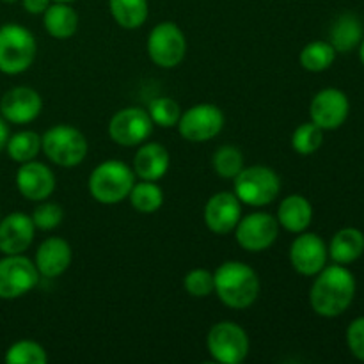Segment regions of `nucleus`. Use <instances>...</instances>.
<instances>
[{
	"label": "nucleus",
	"instance_id": "nucleus-1",
	"mask_svg": "<svg viewBox=\"0 0 364 364\" xmlns=\"http://www.w3.org/2000/svg\"><path fill=\"white\" fill-rule=\"evenodd\" d=\"M309 291V302L315 313L326 318H334L350 308L355 297V277L345 265L323 267Z\"/></svg>",
	"mask_w": 364,
	"mask_h": 364
},
{
	"label": "nucleus",
	"instance_id": "nucleus-2",
	"mask_svg": "<svg viewBox=\"0 0 364 364\" xmlns=\"http://www.w3.org/2000/svg\"><path fill=\"white\" fill-rule=\"evenodd\" d=\"M215 294L231 309H247L259 295V277L252 267L242 262H226L213 272Z\"/></svg>",
	"mask_w": 364,
	"mask_h": 364
},
{
	"label": "nucleus",
	"instance_id": "nucleus-3",
	"mask_svg": "<svg viewBox=\"0 0 364 364\" xmlns=\"http://www.w3.org/2000/svg\"><path fill=\"white\" fill-rule=\"evenodd\" d=\"M135 183V173L121 160H105L92 169L87 188L92 199L102 205L124 201Z\"/></svg>",
	"mask_w": 364,
	"mask_h": 364
},
{
	"label": "nucleus",
	"instance_id": "nucleus-4",
	"mask_svg": "<svg viewBox=\"0 0 364 364\" xmlns=\"http://www.w3.org/2000/svg\"><path fill=\"white\" fill-rule=\"evenodd\" d=\"M38 53L34 34L23 25L7 23L0 27V71L20 75L32 66Z\"/></svg>",
	"mask_w": 364,
	"mask_h": 364
},
{
	"label": "nucleus",
	"instance_id": "nucleus-5",
	"mask_svg": "<svg viewBox=\"0 0 364 364\" xmlns=\"http://www.w3.org/2000/svg\"><path fill=\"white\" fill-rule=\"evenodd\" d=\"M87 139L78 128L55 124L41 135V151L60 167H77L87 156Z\"/></svg>",
	"mask_w": 364,
	"mask_h": 364
},
{
	"label": "nucleus",
	"instance_id": "nucleus-6",
	"mask_svg": "<svg viewBox=\"0 0 364 364\" xmlns=\"http://www.w3.org/2000/svg\"><path fill=\"white\" fill-rule=\"evenodd\" d=\"M233 188L242 205L259 208L270 205L279 196L281 180L276 171L267 166L244 167L233 178Z\"/></svg>",
	"mask_w": 364,
	"mask_h": 364
},
{
	"label": "nucleus",
	"instance_id": "nucleus-7",
	"mask_svg": "<svg viewBox=\"0 0 364 364\" xmlns=\"http://www.w3.org/2000/svg\"><path fill=\"white\" fill-rule=\"evenodd\" d=\"M146 50L159 68H176L187 53V39L174 21H160L151 28Z\"/></svg>",
	"mask_w": 364,
	"mask_h": 364
},
{
	"label": "nucleus",
	"instance_id": "nucleus-8",
	"mask_svg": "<svg viewBox=\"0 0 364 364\" xmlns=\"http://www.w3.org/2000/svg\"><path fill=\"white\" fill-rule=\"evenodd\" d=\"M249 336L238 323L219 322L206 336V348L213 361L220 364H240L249 355Z\"/></svg>",
	"mask_w": 364,
	"mask_h": 364
},
{
	"label": "nucleus",
	"instance_id": "nucleus-9",
	"mask_svg": "<svg viewBox=\"0 0 364 364\" xmlns=\"http://www.w3.org/2000/svg\"><path fill=\"white\" fill-rule=\"evenodd\" d=\"M39 272L34 262L23 255H4L0 259V299L13 301L34 290Z\"/></svg>",
	"mask_w": 364,
	"mask_h": 364
},
{
	"label": "nucleus",
	"instance_id": "nucleus-10",
	"mask_svg": "<svg viewBox=\"0 0 364 364\" xmlns=\"http://www.w3.org/2000/svg\"><path fill=\"white\" fill-rule=\"evenodd\" d=\"M224 114L213 103H198L181 114L178 121L180 135L188 142H206L215 139L224 128Z\"/></svg>",
	"mask_w": 364,
	"mask_h": 364
},
{
	"label": "nucleus",
	"instance_id": "nucleus-11",
	"mask_svg": "<svg viewBox=\"0 0 364 364\" xmlns=\"http://www.w3.org/2000/svg\"><path fill=\"white\" fill-rule=\"evenodd\" d=\"M279 235V223L267 212H252L242 217L235 228V238L244 251L262 252L269 249Z\"/></svg>",
	"mask_w": 364,
	"mask_h": 364
},
{
	"label": "nucleus",
	"instance_id": "nucleus-12",
	"mask_svg": "<svg viewBox=\"0 0 364 364\" xmlns=\"http://www.w3.org/2000/svg\"><path fill=\"white\" fill-rule=\"evenodd\" d=\"M153 121L148 110L139 107H128L112 116L109 123V135L116 144L124 148L144 144L153 132Z\"/></svg>",
	"mask_w": 364,
	"mask_h": 364
},
{
	"label": "nucleus",
	"instance_id": "nucleus-13",
	"mask_svg": "<svg viewBox=\"0 0 364 364\" xmlns=\"http://www.w3.org/2000/svg\"><path fill=\"white\" fill-rule=\"evenodd\" d=\"M350 102L347 95L336 87H327L316 92L309 105L311 121L322 130H336L347 121Z\"/></svg>",
	"mask_w": 364,
	"mask_h": 364
},
{
	"label": "nucleus",
	"instance_id": "nucleus-14",
	"mask_svg": "<svg viewBox=\"0 0 364 364\" xmlns=\"http://www.w3.org/2000/svg\"><path fill=\"white\" fill-rule=\"evenodd\" d=\"M329 251L316 233H299L290 245V263L301 276L313 277L327 265Z\"/></svg>",
	"mask_w": 364,
	"mask_h": 364
},
{
	"label": "nucleus",
	"instance_id": "nucleus-15",
	"mask_svg": "<svg viewBox=\"0 0 364 364\" xmlns=\"http://www.w3.org/2000/svg\"><path fill=\"white\" fill-rule=\"evenodd\" d=\"M43 110V100L36 89L18 85L9 89L0 100V112L7 123L27 124L38 119Z\"/></svg>",
	"mask_w": 364,
	"mask_h": 364
},
{
	"label": "nucleus",
	"instance_id": "nucleus-16",
	"mask_svg": "<svg viewBox=\"0 0 364 364\" xmlns=\"http://www.w3.org/2000/svg\"><path fill=\"white\" fill-rule=\"evenodd\" d=\"M205 224L212 233L228 235L235 231L238 220L242 219V203L235 192H217L206 201Z\"/></svg>",
	"mask_w": 364,
	"mask_h": 364
},
{
	"label": "nucleus",
	"instance_id": "nucleus-17",
	"mask_svg": "<svg viewBox=\"0 0 364 364\" xmlns=\"http://www.w3.org/2000/svg\"><path fill=\"white\" fill-rule=\"evenodd\" d=\"M16 187L28 201H45L55 191V174L45 164L31 160L18 169Z\"/></svg>",
	"mask_w": 364,
	"mask_h": 364
},
{
	"label": "nucleus",
	"instance_id": "nucleus-18",
	"mask_svg": "<svg viewBox=\"0 0 364 364\" xmlns=\"http://www.w3.org/2000/svg\"><path fill=\"white\" fill-rule=\"evenodd\" d=\"M36 226L27 213L14 212L0 220V252L23 255L34 240Z\"/></svg>",
	"mask_w": 364,
	"mask_h": 364
},
{
	"label": "nucleus",
	"instance_id": "nucleus-19",
	"mask_svg": "<svg viewBox=\"0 0 364 364\" xmlns=\"http://www.w3.org/2000/svg\"><path fill=\"white\" fill-rule=\"evenodd\" d=\"M71 259H73L71 245L64 238L50 237L39 244L34 265L39 276L46 277V279H55L70 269Z\"/></svg>",
	"mask_w": 364,
	"mask_h": 364
},
{
	"label": "nucleus",
	"instance_id": "nucleus-20",
	"mask_svg": "<svg viewBox=\"0 0 364 364\" xmlns=\"http://www.w3.org/2000/svg\"><path fill=\"white\" fill-rule=\"evenodd\" d=\"M169 166L171 156L166 146H162L160 142H146L135 153L132 169H134L135 176H139L141 180L156 181L166 176Z\"/></svg>",
	"mask_w": 364,
	"mask_h": 364
},
{
	"label": "nucleus",
	"instance_id": "nucleus-21",
	"mask_svg": "<svg viewBox=\"0 0 364 364\" xmlns=\"http://www.w3.org/2000/svg\"><path fill=\"white\" fill-rule=\"evenodd\" d=\"M279 228H284L290 233H302L309 228L313 220V206L304 196L291 194L281 201L276 215Z\"/></svg>",
	"mask_w": 364,
	"mask_h": 364
},
{
	"label": "nucleus",
	"instance_id": "nucleus-22",
	"mask_svg": "<svg viewBox=\"0 0 364 364\" xmlns=\"http://www.w3.org/2000/svg\"><path fill=\"white\" fill-rule=\"evenodd\" d=\"M331 259L340 265H348L359 259L364 252V235L355 228H343L338 231L327 247Z\"/></svg>",
	"mask_w": 364,
	"mask_h": 364
},
{
	"label": "nucleus",
	"instance_id": "nucleus-23",
	"mask_svg": "<svg viewBox=\"0 0 364 364\" xmlns=\"http://www.w3.org/2000/svg\"><path fill=\"white\" fill-rule=\"evenodd\" d=\"M46 32L55 39H70L78 28V14L70 4L52 2L43 13Z\"/></svg>",
	"mask_w": 364,
	"mask_h": 364
},
{
	"label": "nucleus",
	"instance_id": "nucleus-24",
	"mask_svg": "<svg viewBox=\"0 0 364 364\" xmlns=\"http://www.w3.org/2000/svg\"><path fill=\"white\" fill-rule=\"evenodd\" d=\"M329 43L333 45V48L336 52L347 53L352 52L355 46H359V43L363 41V25L355 14L345 13L334 20V23L331 25L329 32Z\"/></svg>",
	"mask_w": 364,
	"mask_h": 364
},
{
	"label": "nucleus",
	"instance_id": "nucleus-25",
	"mask_svg": "<svg viewBox=\"0 0 364 364\" xmlns=\"http://www.w3.org/2000/svg\"><path fill=\"white\" fill-rule=\"evenodd\" d=\"M114 21L127 31H134L148 20V0H109Z\"/></svg>",
	"mask_w": 364,
	"mask_h": 364
},
{
	"label": "nucleus",
	"instance_id": "nucleus-26",
	"mask_svg": "<svg viewBox=\"0 0 364 364\" xmlns=\"http://www.w3.org/2000/svg\"><path fill=\"white\" fill-rule=\"evenodd\" d=\"M128 199L139 213H155L156 210L162 208L164 192L156 185V181L142 180L139 183H134Z\"/></svg>",
	"mask_w": 364,
	"mask_h": 364
},
{
	"label": "nucleus",
	"instance_id": "nucleus-27",
	"mask_svg": "<svg viewBox=\"0 0 364 364\" xmlns=\"http://www.w3.org/2000/svg\"><path fill=\"white\" fill-rule=\"evenodd\" d=\"M6 151L11 160L18 164L31 162L41 151V137L32 130L18 132V134L9 135V141L6 144Z\"/></svg>",
	"mask_w": 364,
	"mask_h": 364
},
{
	"label": "nucleus",
	"instance_id": "nucleus-28",
	"mask_svg": "<svg viewBox=\"0 0 364 364\" xmlns=\"http://www.w3.org/2000/svg\"><path fill=\"white\" fill-rule=\"evenodd\" d=\"M336 53L338 52L329 41H311L302 48L299 60H301V66L304 70L320 73V71H326L333 66Z\"/></svg>",
	"mask_w": 364,
	"mask_h": 364
},
{
	"label": "nucleus",
	"instance_id": "nucleus-29",
	"mask_svg": "<svg viewBox=\"0 0 364 364\" xmlns=\"http://www.w3.org/2000/svg\"><path fill=\"white\" fill-rule=\"evenodd\" d=\"M4 361L7 364H46L48 355L43 345L32 340H20L7 348Z\"/></svg>",
	"mask_w": 364,
	"mask_h": 364
},
{
	"label": "nucleus",
	"instance_id": "nucleus-30",
	"mask_svg": "<svg viewBox=\"0 0 364 364\" xmlns=\"http://www.w3.org/2000/svg\"><path fill=\"white\" fill-rule=\"evenodd\" d=\"M213 169L224 180H233L242 169H244V155L237 146H220L215 153H213Z\"/></svg>",
	"mask_w": 364,
	"mask_h": 364
},
{
	"label": "nucleus",
	"instance_id": "nucleus-31",
	"mask_svg": "<svg viewBox=\"0 0 364 364\" xmlns=\"http://www.w3.org/2000/svg\"><path fill=\"white\" fill-rule=\"evenodd\" d=\"M323 144V130L315 123H302L291 134V148L299 155H313Z\"/></svg>",
	"mask_w": 364,
	"mask_h": 364
},
{
	"label": "nucleus",
	"instance_id": "nucleus-32",
	"mask_svg": "<svg viewBox=\"0 0 364 364\" xmlns=\"http://www.w3.org/2000/svg\"><path fill=\"white\" fill-rule=\"evenodd\" d=\"M148 114L153 124H159L162 128H173L180 121L181 109L176 100L169 98V96H159L149 102Z\"/></svg>",
	"mask_w": 364,
	"mask_h": 364
},
{
	"label": "nucleus",
	"instance_id": "nucleus-33",
	"mask_svg": "<svg viewBox=\"0 0 364 364\" xmlns=\"http://www.w3.org/2000/svg\"><path fill=\"white\" fill-rule=\"evenodd\" d=\"M183 287L191 297L203 299L208 297L215 290V281H213V272L206 269H194L185 276Z\"/></svg>",
	"mask_w": 364,
	"mask_h": 364
},
{
	"label": "nucleus",
	"instance_id": "nucleus-34",
	"mask_svg": "<svg viewBox=\"0 0 364 364\" xmlns=\"http://www.w3.org/2000/svg\"><path fill=\"white\" fill-rule=\"evenodd\" d=\"M32 223H34L36 230L41 231H52L60 226L64 219V210L59 203H41L36 206L32 212Z\"/></svg>",
	"mask_w": 364,
	"mask_h": 364
},
{
	"label": "nucleus",
	"instance_id": "nucleus-35",
	"mask_svg": "<svg viewBox=\"0 0 364 364\" xmlns=\"http://www.w3.org/2000/svg\"><path fill=\"white\" fill-rule=\"evenodd\" d=\"M347 345L352 354H354V358L364 361V316H359L348 326Z\"/></svg>",
	"mask_w": 364,
	"mask_h": 364
},
{
	"label": "nucleus",
	"instance_id": "nucleus-36",
	"mask_svg": "<svg viewBox=\"0 0 364 364\" xmlns=\"http://www.w3.org/2000/svg\"><path fill=\"white\" fill-rule=\"evenodd\" d=\"M23 4V9L31 14H43L48 6L52 4V0H21Z\"/></svg>",
	"mask_w": 364,
	"mask_h": 364
},
{
	"label": "nucleus",
	"instance_id": "nucleus-37",
	"mask_svg": "<svg viewBox=\"0 0 364 364\" xmlns=\"http://www.w3.org/2000/svg\"><path fill=\"white\" fill-rule=\"evenodd\" d=\"M7 141H9V127H7L6 119L0 117V153L6 149Z\"/></svg>",
	"mask_w": 364,
	"mask_h": 364
},
{
	"label": "nucleus",
	"instance_id": "nucleus-38",
	"mask_svg": "<svg viewBox=\"0 0 364 364\" xmlns=\"http://www.w3.org/2000/svg\"><path fill=\"white\" fill-rule=\"evenodd\" d=\"M359 57H361V63L364 66V38H363V41L359 43Z\"/></svg>",
	"mask_w": 364,
	"mask_h": 364
},
{
	"label": "nucleus",
	"instance_id": "nucleus-39",
	"mask_svg": "<svg viewBox=\"0 0 364 364\" xmlns=\"http://www.w3.org/2000/svg\"><path fill=\"white\" fill-rule=\"evenodd\" d=\"M52 2H64V4H71V2H75V0H52Z\"/></svg>",
	"mask_w": 364,
	"mask_h": 364
},
{
	"label": "nucleus",
	"instance_id": "nucleus-40",
	"mask_svg": "<svg viewBox=\"0 0 364 364\" xmlns=\"http://www.w3.org/2000/svg\"><path fill=\"white\" fill-rule=\"evenodd\" d=\"M2 2H7V4H13V2H18V0H2Z\"/></svg>",
	"mask_w": 364,
	"mask_h": 364
}]
</instances>
